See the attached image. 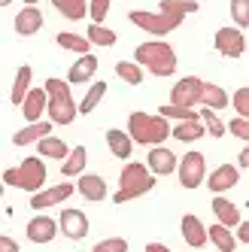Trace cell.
<instances>
[{"mask_svg":"<svg viewBox=\"0 0 249 252\" xmlns=\"http://www.w3.org/2000/svg\"><path fill=\"white\" fill-rule=\"evenodd\" d=\"M213 213H216L219 225H225V228H231V231H234V228H237V222L243 219L240 207H234V201H228V197H222V194L213 197Z\"/></svg>","mask_w":249,"mask_h":252,"instance_id":"19","label":"cell"},{"mask_svg":"<svg viewBox=\"0 0 249 252\" xmlns=\"http://www.w3.org/2000/svg\"><path fill=\"white\" fill-rule=\"evenodd\" d=\"M46 113H49V122L52 125H73V119L79 116L76 113V100H73V92L64 79H46Z\"/></svg>","mask_w":249,"mask_h":252,"instance_id":"2","label":"cell"},{"mask_svg":"<svg viewBox=\"0 0 249 252\" xmlns=\"http://www.w3.org/2000/svg\"><path fill=\"white\" fill-rule=\"evenodd\" d=\"M85 164H88V149L85 146H73L67 152V158L61 161V173L64 176H79V173H85Z\"/></svg>","mask_w":249,"mask_h":252,"instance_id":"26","label":"cell"},{"mask_svg":"<svg viewBox=\"0 0 249 252\" xmlns=\"http://www.w3.org/2000/svg\"><path fill=\"white\" fill-rule=\"evenodd\" d=\"M85 40L92 46H116V31L103 28V25H92L88 33H85Z\"/></svg>","mask_w":249,"mask_h":252,"instance_id":"34","label":"cell"},{"mask_svg":"<svg viewBox=\"0 0 249 252\" xmlns=\"http://www.w3.org/2000/svg\"><path fill=\"white\" fill-rule=\"evenodd\" d=\"M116 76L122 82H128V85H140L143 82V67L134 64V61H119L116 64Z\"/></svg>","mask_w":249,"mask_h":252,"instance_id":"33","label":"cell"},{"mask_svg":"<svg viewBox=\"0 0 249 252\" xmlns=\"http://www.w3.org/2000/svg\"><path fill=\"white\" fill-rule=\"evenodd\" d=\"M201 88H204V79L198 76H186L173 85L170 92V103L173 106H188V110H194V106L201 103Z\"/></svg>","mask_w":249,"mask_h":252,"instance_id":"9","label":"cell"},{"mask_svg":"<svg viewBox=\"0 0 249 252\" xmlns=\"http://www.w3.org/2000/svg\"><path fill=\"white\" fill-rule=\"evenodd\" d=\"M198 9H201L198 0H158V12L173 15V19H186V15L198 12Z\"/></svg>","mask_w":249,"mask_h":252,"instance_id":"27","label":"cell"},{"mask_svg":"<svg viewBox=\"0 0 249 252\" xmlns=\"http://www.w3.org/2000/svg\"><path fill=\"white\" fill-rule=\"evenodd\" d=\"M0 252H22L15 237H6V234H0Z\"/></svg>","mask_w":249,"mask_h":252,"instance_id":"42","label":"cell"},{"mask_svg":"<svg viewBox=\"0 0 249 252\" xmlns=\"http://www.w3.org/2000/svg\"><path fill=\"white\" fill-rule=\"evenodd\" d=\"M237 243H249V222L246 219H240L237 222V237H234Z\"/></svg>","mask_w":249,"mask_h":252,"instance_id":"43","label":"cell"},{"mask_svg":"<svg viewBox=\"0 0 249 252\" xmlns=\"http://www.w3.org/2000/svg\"><path fill=\"white\" fill-rule=\"evenodd\" d=\"M134 64L146 67L152 76H173L176 73V52L164 40H152V43H140L134 49Z\"/></svg>","mask_w":249,"mask_h":252,"instance_id":"3","label":"cell"},{"mask_svg":"<svg viewBox=\"0 0 249 252\" xmlns=\"http://www.w3.org/2000/svg\"><path fill=\"white\" fill-rule=\"evenodd\" d=\"M155 189V176L149 173L146 164L140 161H128L119 173V191L113 194V204H128L134 197H143Z\"/></svg>","mask_w":249,"mask_h":252,"instance_id":"1","label":"cell"},{"mask_svg":"<svg viewBox=\"0 0 249 252\" xmlns=\"http://www.w3.org/2000/svg\"><path fill=\"white\" fill-rule=\"evenodd\" d=\"M146 252H173V249L164 243H146Z\"/></svg>","mask_w":249,"mask_h":252,"instance_id":"45","label":"cell"},{"mask_svg":"<svg viewBox=\"0 0 249 252\" xmlns=\"http://www.w3.org/2000/svg\"><path fill=\"white\" fill-rule=\"evenodd\" d=\"M76 191L85 197V201L97 204V201H103V197H106V179H103V176H97V173H79Z\"/></svg>","mask_w":249,"mask_h":252,"instance_id":"17","label":"cell"},{"mask_svg":"<svg viewBox=\"0 0 249 252\" xmlns=\"http://www.w3.org/2000/svg\"><path fill=\"white\" fill-rule=\"evenodd\" d=\"M176 158L167 146H152L149 149V158H146V167H149V173L152 176H170V173H176Z\"/></svg>","mask_w":249,"mask_h":252,"instance_id":"12","label":"cell"},{"mask_svg":"<svg viewBox=\"0 0 249 252\" xmlns=\"http://www.w3.org/2000/svg\"><path fill=\"white\" fill-rule=\"evenodd\" d=\"M198 119H201V125H204V131H210V137H225V122L213 113V110H201L198 113Z\"/></svg>","mask_w":249,"mask_h":252,"instance_id":"35","label":"cell"},{"mask_svg":"<svg viewBox=\"0 0 249 252\" xmlns=\"http://www.w3.org/2000/svg\"><path fill=\"white\" fill-rule=\"evenodd\" d=\"M3 191H6V186H3V183H0V197H3Z\"/></svg>","mask_w":249,"mask_h":252,"instance_id":"48","label":"cell"},{"mask_svg":"<svg viewBox=\"0 0 249 252\" xmlns=\"http://www.w3.org/2000/svg\"><path fill=\"white\" fill-rule=\"evenodd\" d=\"M201 106H204V110H213V113L225 110V106H228V92H225L222 85H216V82H204V88H201Z\"/></svg>","mask_w":249,"mask_h":252,"instance_id":"22","label":"cell"},{"mask_svg":"<svg viewBox=\"0 0 249 252\" xmlns=\"http://www.w3.org/2000/svg\"><path fill=\"white\" fill-rule=\"evenodd\" d=\"M106 146H110V152H113L116 158H122V161H128L131 152H134V143H131L128 131H119V128L106 131Z\"/></svg>","mask_w":249,"mask_h":252,"instance_id":"24","label":"cell"},{"mask_svg":"<svg viewBox=\"0 0 249 252\" xmlns=\"http://www.w3.org/2000/svg\"><path fill=\"white\" fill-rule=\"evenodd\" d=\"M246 167H249V152L243 149V152L237 155V170H246Z\"/></svg>","mask_w":249,"mask_h":252,"instance_id":"44","label":"cell"},{"mask_svg":"<svg viewBox=\"0 0 249 252\" xmlns=\"http://www.w3.org/2000/svg\"><path fill=\"white\" fill-rule=\"evenodd\" d=\"M52 134V122H31L28 128H22V131H15L12 134V143L15 146H31V143H37V140H43V137H49Z\"/></svg>","mask_w":249,"mask_h":252,"instance_id":"21","label":"cell"},{"mask_svg":"<svg viewBox=\"0 0 249 252\" xmlns=\"http://www.w3.org/2000/svg\"><path fill=\"white\" fill-rule=\"evenodd\" d=\"M25 234H28L31 243H52V240H55V234H58V222L52 219V216L40 213V216H33V219L28 222Z\"/></svg>","mask_w":249,"mask_h":252,"instance_id":"13","label":"cell"},{"mask_svg":"<svg viewBox=\"0 0 249 252\" xmlns=\"http://www.w3.org/2000/svg\"><path fill=\"white\" fill-rule=\"evenodd\" d=\"M97 67H100L97 55H92V52H88V55H79V61L70 67V73H67V85H85L97 73Z\"/></svg>","mask_w":249,"mask_h":252,"instance_id":"15","label":"cell"},{"mask_svg":"<svg viewBox=\"0 0 249 252\" xmlns=\"http://www.w3.org/2000/svg\"><path fill=\"white\" fill-rule=\"evenodd\" d=\"M55 43L67 52H76V55H88V52H92V43H88L82 33H73V31H61L55 37Z\"/></svg>","mask_w":249,"mask_h":252,"instance_id":"31","label":"cell"},{"mask_svg":"<svg viewBox=\"0 0 249 252\" xmlns=\"http://www.w3.org/2000/svg\"><path fill=\"white\" fill-rule=\"evenodd\" d=\"M43 28V12L40 6H25L22 12H15V33L19 37H33Z\"/></svg>","mask_w":249,"mask_h":252,"instance_id":"16","label":"cell"},{"mask_svg":"<svg viewBox=\"0 0 249 252\" xmlns=\"http://www.w3.org/2000/svg\"><path fill=\"white\" fill-rule=\"evenodd\" d=\"M180 231H183V240L191 246V249H201L207 246V225L198 219V216H183V222H180Z\"/></svg>","mask_w":249,"mask_h":252,"instance_id":"18","label":"cell"},{"mask_svg":"<svg viewBox=\"0 0 249 252\" xmlns=\"http://www.w3.org/2000/svg\"><path fill=\"white\" fill-rule=\"evenodd\" d=\"M234 110H237V116L249 119V88H246V85L234 92Z\"/></svg>","mask_w":249,"mask_h":252,"instance_id":"41","label":"cell"},{"mask_svg":"<svg viewBox=\"0 0 249 252\" xmlns=\"http://www.w3.org/2000/svg\"><path fill=\"white\" fill-rule=\"evenodd\" d=\"M73 191H76V186H70V183L52 186V189H40V191H33V194H31V210H49V207H58V204H64Z\"/></svg>","mask_w":249,"mask_h":252,"instance_id":"10","label":"cell"},{"mask_svg":"<svg viewBox=\"0 0 249 252\" xmlns=\"http://www.w3.org/2000/svg\"><path fill=\"white\" fill-rule=\"evenodd\" d=\"M22 3H25V6H37V3H40V0H22Z\"/></svg>","mask_w":249,"mask_h":252,"instance_id":"46","label":"cell"},{"mask_svg":"<svg viewBox=\"0 0 249 252\" xmlns=\"http://www.w3.org/2000/svg\"><path fill=\"white\" fill-rule=\"evenodd\" d=\"M161 119H176V122H198V113L188 110V106H173V103H164L161 110H158Z\"/></svg>","mask_w":249,"mask_h":252,"instance_id":"36","label":"cell"},{"mask_svg":"<svg viewBox=\"0 0 249 252\" xmlns=\"http://www.w3.org/2000/svg\"><path fill=\"white\" fill-rule=\"evenodd\" d=\"M128 19H131V25L143 28L152 37H167V33H173L183 25V19H173V15H164V12H149V9H134V12H128Z\"/></svg>","mask_w":249,"mask_h":252,"instance_id":"6","label":"cell"},{"mask_svg":"<svg viewBox=\"0 0 249 252\" xmlns=\"http://www.w3.org/2000/svg\"><path fill=\"white\" fill-rule=\"evenodd\" d=\"M92 252H128V240H124V237H106Z\"/></svg>","mask_w":249,"mask_h":252,"instance_id":"39","label":"cell"},{"mask_svg":"<svg viewBox=\"0 0 249 252\" xmlns=\"http://www.w3.org/2000/svg\"><path fill=\"white\" fill-rule=\"evenodd\" d=\"M237 183H240V170H237L234 164H219L216 170L210 173V179H207L210 191H216V194H222V191H228V189H234Z\"/></svg>","mask_w":249,"mask_h":252,"instance_id":"14","label":"cell"},{"mask_svg":"<svg viewBox=\"0 0 249 252\" xmlns=\"http://www.w3.org/2000/svg\"><path fill=\"white\" fill-rule=\"evenodd\" d=\"M52 6L70 22H82L88 15V0H52Z\"/></svg>","mask_w":249,"mask_h":252,"instance_id":"29","label":"cell"},{"mask_svg":"<svg viewBox=\"0 0 249 252\" xmlns=\"http://www.w3.org/2000/svg\"><path fill=\"white\" fill-rule=\"evenodd\" d=\"M207 131H204V125L201 119L198 122H176L173 128H170V137L173 140H183V143H194V140H201Z\"/></svg>","mask_w":249,"mask_h":252,"instance_id":"30","label":"cell"},{"mask_svg":"<svg viewBox=\"0 0 249 252\" xmlns=\"http://www.w3.org/2000/svg\"><path fill=\"white\" fill-rule=\"evenodd\" d=\"M103 94H106V82H92V85H88V92H85V97L76 103V113H82V116L94 113V106L103 100Z\"/></svg>","mask_w":249,"mask_h":252,"instance_id":"32","label":"cell"},{"mask_svg":"<svg viewBox=\"0 0 249 252\" xmlns=\"http://www.w3.org/2000/svg\"><path fill=\"white\" fill-rule=\"evenodd\" d=\"M207 240H210L213 246H216L219 252H234V249L240 246V243L234 240V231L225 228V225H219V222L207 228Z\"/></svg>","mask_w":249,"mask_h":252,"instance_id":"23","label":"cell"},{"mask_svg":"<svg viewBox=\"0 0 249 252\" xmlns=\"http://www.w3.org/2000/svg\"><path fill=\"white\" fill-rule=\"evenodd\" d=\"M231 19L240 31H246L249 25V0H231Z\"/></svg>","mask_w":249,"mask_h":252,"instance_id":"37","label":"cell"},{"mask_svg":"<svg viewBox=\"0 0 249 252\" xmlns=\"http://www.w3.org/2000/svg\"><path fill=\"white\" fill-rule=\"evenodd\" d=\"M43 113H46V88H33L31 85V92L22 100V116L28 122H40Z\"/></svg>","mask_w":249,"mask_h":252,"instance_id":"20","label":"cell"},{"mask_svg":"<svg viewBox=\"0 0 249 252\" xmlns=\"http://www.w3.org/2000/svg\"><path fill=\"white\" fill-rule=\"evenodd\" d=\"M37 152H40V158H55V161H64L67 158V152H70V146L61 140V137H43V140H37Z\"/></svg>","mask_w":249,"mask_h":252,"instance_id":"28","label":"cell"},{"mask_svg":"<svg viewBox=\"0 0 249 252\" xmlns=\"http://www.w3.org/2000/svg\"><path fill=\"white\" fill-rule=\"evenodd\" d=\"M31 82H33V70H31V64H22L19 73H15V79H12V92H9V100L15 106H22L25 94L31 92Z\"/></svg>","mask_w":249,"mask_h":252,"instance_id":"25","label":"cell"},{"mask_svg":"<svg viewBox=\"0 0 249 252\" xmlns=\"http://www.w3.org/2000/svg\"><path fill=\"white\" fill-rule=\"evenodd\" d=\"M46 164L40 161V155H31V158H25L19 167H9L6 173H3V179L0 183L3 186H12V189H25V191H40L43 186H46Z\"/></svg>","mask_w":249,"mask_h":252,"instance_id":"5","label":"cell"},{"mask_svg":"<svg viewBox=\"0 0 249 252\" xmlns=\"http://www.w3.org/2000/svg\"><path fill=\"white\" fill-rule=\"evenodd\" d=\"M213 46H216L219 55L225 58H243L246 55V33L240 28H219L216 37H213Z\"/></svg>","mask_w":249,"mask_h":252,"instance_id":"8","label":"cell"},{"mask_svg":"<svg viewBox=\"0 0 249 252\" xmlns=\"http://www.w3.org/2000/svg\"><path fill=\"white\" fill-rule=\"evenodd\" d=\"M225 131H231L237 140H249V119H243V116H234L228 125H225Z\"/></svg>","mask_w":249,"mask_h":252,"instance_id":"40","label":"cell"},{"mask_svg":"<svg viewBox=\"0 0 249 252\" xmlns=\"http://www.w3.org/2000/svg\"><path fill=\"white\" fill-rule=\"evenodd\" d=\"M128 137H131V143H140V146H161L170 137V122L161 116H149V113L137 110L128 116Z\"/></svg>","mask_w":249,"mask_h":252,"instance_id":"4","label":"cell"},{"mask_svg":"<svg viewBox=\"0 0 249 252\" xmlns=\"http://www.w3.org/2000/svg\"><path fill=\"white\" fill-rule=\"evenodd\" d=\"M176 176H180L183 189H198L207 179V164L201 152H186V158L176 161Z\"/></svg>","mask_w":249,"mask_h":252,"instance_id":"7","label":"cell"},{"mask_svg":"<svg viewBox=\"0 0 249 252\" xmlns=\"http://www.w3.org/2000/svg\"><path fill=\"white\" fill-rule=\"evenodd\" d=\"M12 3V0H0V9H3V6H9Z\"/></svg>","mask_w":249,"mask_h":252,"instance_id":"47","label":"cell"},{"mask_svg":"<svg viewBox=\"0 0 249 252\" xmlns=\"http://www.w3.org/2000/svg\"><path fill=\"white\" fill-rule=\"evenodd\" d=\"M110 3H113V0H88V15H92V25H100L106 19Z\"/></svg>","mask_w":249,"mask_h":252,"instance_id":"38","label":"cell"},{"mask_svg":"<svg viewBox=\"0 0 249 252\" xmlns=\"http://www.w3.org/2000/svg\"><path fill=\"white\" fill-rule=\"evenodd\" d=\"M58 231L70 240H82L88 234V216L76 207H67L61 216H58Z\"/></svg>","mask_w":249,"mask_h":252,"instance_id":"11","label":"cell"}]
</instances>
